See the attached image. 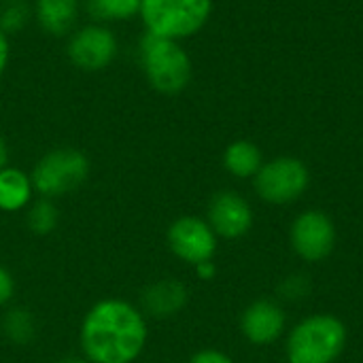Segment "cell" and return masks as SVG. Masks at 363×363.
<instances>
[{"label":"cell","instance_id":"1","mask_svg":"<svg viewBox=\"0 0 363 363\" xmlns=\"http://www.w3.org/2000/svg\"><path fill=\"white\" fill-rule=\"evenodd\" d=\"M79 340L89 363H134L147 345V321L134 304L106 298L87 311Z\"/></svg>","mask_w":363,"mask_h":363},{"label":"cell","instance_id":"2","mask_svg":"<svg viewBox=\"0 0 363 363\" xmlns=\"http://www.w3.org/2000/svg\"><path fill=\"white\" fill-rule=\"evenodd\" d=\"M138 53L147 83L155 91L177 96L187 89L191 81V57L179 40L145 32Z\"/></svg>","mask_w":363,"mask_h":363},{"label":"cell","instance_id":"3","mask_svg":"<svg viewBox=\"0 0 363 363\" xmlns=\"http://www.w3.org/2000/svg\"><path fill=\"white\" fill-rule=\"evenodd\" d=\"M347 345V328L332 315H315L298 323L287 340L289 363H334Z\"/></svg>","mask_w":363,"mask_h":363},{"label":"cell","instance_id":"4","mask_svg":"<svg viewBox=\"0 0 363 363\" xmlns=\"http://www.w3.org/2000/svg\"><path fill=\"white\" fill-rule=\"evenodd\" d=\"M213 11V0H143L140 17L147 32L183 40L200 32Z\"/></svg>","mask_w":363,"mask_h":363},{"label":"cell","instance_id":"5","mask_svg":"<svg viewBox=\"0 0 363 363\" xmlns=\"http://www.w3.org/2000/svg\"><path fill=\"white\" fill-rule=\"evenodd\" d=\"M89 174V160L83 151L72 147H60L49 153H45L30 179L34 191H38L43 198H60L74 189H79Z\"/></svg>","mask_w":363,"mask_h":363},{"label":"cell","instance_id":"6","mask_svg":"<svg viewBox=\"0 0 363 363\" xmlns=\"http://www.w3.org/2000/svg\"><path fill=\"white\" fill-rule=\"evenodd\" d=\"M311 183L308 168L298 157H277L266 162L255 174V191L270 204H289L298 200Z\"/></svg>","mask_w":363,"mask_h":363},{"label":"cell","instance_id":"7","mask_svg":"<svg viewBox=\"0 0 363 363\" xmlns=\"http://www.w3.org/2000/svg\"><path fill=\"white\" fill-rule=\"evenodd\" d=\"M119 43L113 30L100 23H89L72 32L68 40V60L85 72H98L113 64Z\"/></svg>","mask_w":363,"mask_h":363},{"label":"cell","instance_id":"8","mask_svg":"<svg viewBox=\"0 0 363 363\" xmlns=\"http://www.w3.org/2000/svg\"><path fill=\"white\" fill-rule=\"evenodd\" d=\"M291 247L306 262H323L336 247V225L323 211H304L291 225Z\"/></svg>","mask_w":363,"mask_h":363},{"label":"cell","instance_id":"9","mask_svg":"<svg viewBox=\"0 0 363 363\" xmlns=\"http://www.w3.org/2000/svg\"><path fill=\"white\" fill-rule=\"evenodd\" d=\"M168 247L185 264L198 266L217 253V234L204 219L181 217L168 228Z\"/></svg>","mask_w":363,"mask_h":363},{"label":"cell","instance_id":"10","mask_svg":"<svg viewBox=\"0 0 363 363\" xmlns=\"http://www.w3.org/2000/svg\"><path fill=\"white\" fill-rule=\"evenodd\" d=\"M208 225L217 236L240 238L253 225V211L240 194L219 191L208 204Z\"/></svg>","mask_w":363,"mask_h":363},{"label":"cell","instance_id":"11","mask_svg":"<svg viewBox=\"0 0 363 363\" xmlns=\"http://www.w3.org/2000/svg\"><path fill=\"white\" fill-rule=\"evenodd\" d=\"M240 330L253 345H272L285 330V313L277 302L257 300L242 313Z\"/></svg>","mask_w":363,"mask_h":363},{"label":"cell","instance_id":"12","mask_svg":"<svg viewBox=\"0 0 363 363\" xmlns=\"http://www.w3.org/2000/svg\"><path fill=\"white\" fill-rule=\"evenodd\" d=\"M187 300H189V291L177 279L155 281L140 296L143 311L155 319H168V317L179 315L185 308Z\"/></svg>","mask_w":363,"mask_h":363},{"label":"cell","instance_id":"13","mask_svg":"<svg viewBox=\"0 0 363 363\" xmlns=\"http://www.w3.org/2000/svg\"><path fill=\"white\" fill-rule=\"evenodd\" d=\"M34 17L51 36H64L79 17V0H34Z\"/></svg>","mask_w":363,"mask_h":363},{"label":"cell","instance_id":"14","mask_svg":"<svg viewBox=\"0 0 363 363\" xmlns=\"http://www.w3.org/2000/svg\"><path fill=\"white\" fill-rule=\"evenodd\" d=\"M32 191L30 174L9 166L0 170V211L13 213L26 208L32 200Z\"/></svg>","mask_w":363,"mask_h":363},{"label":"cell","instance_id":"15","mask_svg":"<svg viewBox=\"0 0 363 363\" xmlns=\"http://www.w3.org/2000/svg\"><path fill=\"white\" fill-rule=\"evenodd\" d=\"M223 166L230 174L238 179H249L259 172V168L264 166V157L255 143L234 140L232 145H228L223 153Z\"/></svg>","mask_w":363,"mask_h":363},{"label":"cell","instance_id":"16","mask_svg":"<svg viewBox=\"0 0 363 363\" xmlns=\"http://www.w3.org/2000/svg\"><path fill=\"white\" fill-rule=\"evenodd\" d=\"M2 330H4V336L15 342V345H28L34 340L36 336V321H34V315L23 308V306H17V308H11L6 315H4V321H2Z\"/></svg>","mask_w":363,"mask_h":363},{"label":"cell","instance_id":"17","mask_svg":"<svg viewBox=\"0 0 363 363\" xmlns=\"http://www.w3.org/2000/svg\"><path fill=\"white\" fill-rule=\"evenodd\" d=\"M143 0H89L87 9L96 19L104 21H128L140 13Z\"/></svg>","mask_w":363,"mask_h":363},{"label":"cell","instance_id":"18","mask_svg":"<svg viewBox=\"0 0 363 363\" xmlns=\"http://www.w3.org/2000/svg\"><path fill=\"white\" fill-rule=\"evenodd\" d=\"M26 221H28V228L34 234H38V236L51 234L57 228V208L49 198H40V200H36L34 204L28 206Z\"/></svg>","mask_w":363,"mask_h":363},{"label":"cell","instance_id":"19","mask_svg":"<svg viewBox=\"0 0 363 363\" xmlns=\"http://www.w3.org/2000/svg\"><path fill=\"white\" fill-rule=\"evenodd\" d=\"M30 19V6L26 0H2L0 4V30L9 36L19 32Z\"/></svg>","mask_w":363,"mask_h":363},{"label":"cell","instance_id":"20","mask_svg":"<svg viewBox=\"0 0 363 363\" xmlns=\"http://www.w3.org/2000/svg\"><path fill=\"white\" fill-rule=\"evenodd\" d=\"M308 291H311V281L306 274H291L279 287V294L287 300H302L306 298Z\"/></svg>","mask_w":363,"mask_h":363},{"label":"cell","instance_id":"21","mask_svg":"<svg viewBox=\"0 0 363 363\" xmlns=\"http://www.w3.org/2000/svg\"><path fill=\"white\" fill-rule=\"evenodd\" d=\"M13 296H15V279L4 266H0V306L9 304Z\"/></svg>","mask_w":363,"mask_h":363},{"label":"cell","instance_id":"22","mask_svg":"<svg viewBox=\"0 0 363 363\" xmlns=\"http://www.w3.org/2000/svg\"><path fill=\"white\" fill-rule=\"evenodd\" d=\"M189 363H234L225 353H221V351H215V349H206V351H200V353H196Z\"/></svg>","mask_w":363,"mask_h":363},{"label":"cell","instance_id":"23","mask_svg":"<svg viewBox=\"0 0 363 363\" xmlns=\"http://www.w3.org/2000/svg\"><path fill=\"white\" fill-rule=\"evenodd\" d=\"M9 57H11L9 36L0 30V77L4 74V70H6V66H9Z\"/></svg>","mask_w":363,"mask_h":363},{"label":"cell","instance_id":"24","mask_svg":"<svg viewBox=\"0 0 363 363\" xmlns=\"http://www.w3.org/2000/svg\"><path fill=\"white\" fill-rule=\"evenodd\" d=\"M196 272H198V277H200V279L211 281V279L215 277L217 268H215V264H213V259H211V262H202V264H198V266H196Z\"/></svg>","mask_w":363,"mask_h":363},{"label":"cell","instance_id":"25","mask_svg":"<svg viewBox=\"0 0 363 363\" xmlns=\"http://www.w3.org/2000/svg\"><path fill=\"white\" fill-rule=\"evenodd\" d=\"M6 162H9V147H6L4 138L0 136V170L6 168Z\"/></svg>","mask_w":363,"mask_h":363},{"label":"cell","instance_id":"26","mask_svg":"<svg viewBox=\"0 0 363 363\" xmlns=\"http://www.w3.org/2000/svg\"><path fill=\"white\" fill-rule=\"evenodd\" d=\"M57 363H89L85 357H64V359H60Z\"/></svg>","mask_w":363,"mask_h":363}]
</instances>
